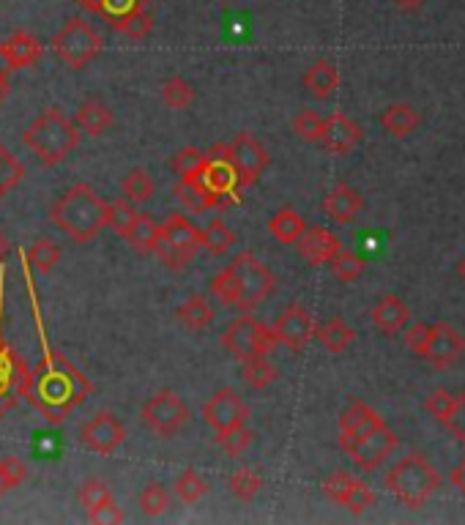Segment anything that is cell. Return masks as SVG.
Returning a JSON list of instances; mask_svg holds the SVG:
<instances>
[{
  "instance_id": "6da1fadb",
  "label": "cell",
  "mask_w": 465,
  "mask_h": 525,
  "mask_svg": "<svg viewBox=\"0 0 465 525\" xmlns=\"http://www.w3.org/2000/svg\"><path fill=\"white\" fill-rule=\"evenodd\" d=\"M93 392L91 381L63 356H47L33 372L25 375L22 394L36 411L52 424H63Z\"/></svg>"
},
{
  "instance_id": "7a4b0ae2",
  "label": "cell",
  "mask_w": 465,
  "mask_h": 525,
  "mask_svg": "<svg viewBox=\"0 0 465 525\" xmlns=\"http://www.w3.org/2000/svg\"><path fill=\"white\" fill-rule=\"evenodd\" d=\"M50 219L74 244H91L107 227V200L93 186L74 184L52 203Z\"/></svg>"
},
{
  "instance_id": "3957f363",
  "label": "cell",
  "mask_w": 465,
  "mask_h": 525,
  "mask_svg": "<svg viewBox=\"0 0 465 525\" xmlns=\"http://www.w3.org/2000/svg\"><path fill=\"white\" fill-rule=\"evenodd\" d=\"M80 129L69 121L63 110L58 107H47L36 115L31 126L22 132V145L33 151V156L42 162L44 167H58L66 162V156L72 154L80 145Z\"/></svg>"
},
{
  "instance_id": "277c9868",
  "label": "cell",
  "mask_w": 465,
  "mask_h": 525,
  "mask_svg": "<svg viewBox=\"0 0 465 525\" xmlns=\"http://www.w3.org/2000/svg\"><path fill=\"white\" fill-rule=\"evenodd\" d=\"M386 490L408 509H422L433 493L441 487V474L435 471V465L419 452L405 454L400 463H394L386 471Z\"/></svg>"
},
{
  "instance_id": "5b68a950",
  "label": "cell",
  "mask_w": 465,
  "mask_h": 525,
  "mask_svg": "<svg viewBox=\"0 0 465 525\" xmlns=\"http://www.w3.org/2000/svg\"><path fill=\"white\" fill-rule=\"evenodd\" d=\"M233 288V304L230 307L241 309V312H252V309L269 299L274 288H277V277L263 260H258L252 252H238L225 268Z\"/></svg>"
},
{
  "instance_id": "8992f818",
  "label": "cell",
  "mask_w": 465,
  "mask_h": 525,
  "mask_svg": "<svg viewBox=\"0 0 465 525\" xmlns=\"http://www.w3.org/2000/svg\"><path fill=\"white\" fill-rule=\"evenodd\" d=\"M102 47V36L83 17H69L52 39V52L72 72H83L88 63H93L102 55Z\"/></svg>"
},
{
  "instance_id": "52a82bcc",
  "label": "cell",
  "mask_w": 465,
  "mask_h": 525,
  "mask_svg": "<svg viewBox=\"0 0 465 525\" xmlns=\"http://www.w3.org/2000/svg\"><path fill=\"white\" fill-rule=\"evenodd\" d=\"M277 345L279 342L271 326L255 318L252 312H244L236 320H230L228 329L222 331V348L238 361L252 359V356H269Z\"/></svg>"
},
{
  "instance_id": "ba28073f",
  "label": "cell",
  "mask_w": 465,
  "mask_h": 525,
  "mask_svg": "<svg viewBox=\"0 0 465 525\" xmlns=\"http://www.w3.org/2000/svg\"><path fill=\"white\" fill-rule=\"evenodd\" d=\"M200 249H203L200 247V230L184 214H170L162 222L156 255L162 258V263L170 271H184Z\"/></svg>"
},
{
  "instance_id": "9c48e42d",
  "label": "cell",
  "mask_w": 465,
  "mask_h": 525,
  "mask_svg": "<svg viewBox=\"0 0 465 525\" xmlns=\"http://www.w3.org/2000/svg\"><path fill=\"white\" fill-rule=\"evenodd\" d=\"M189 419H192L189 405L173 389H159L140 408V422L151 433L162 435V438H173V435L181 433L186 424H189Z\"/></svg>"
},
{
  "instance_id": "30bf717a",
  "label": "cell",
  "mask_w": 465,
  "mask_h": 525,
  "mask_svg": "<svg viewBox=\"0 0 465 525\" xmlns=\"http://www.w3.org/2000/svg\"><path fill=\"white\" fill-rule=\"evenodd\" d=\"M228 156L230 165H233V173H236L238 186L258 184V178L266 173V167L271 162L269 151L263 148V143H260L255 134L249 132H238L230 140Z\"/></svg>"
},
{
  "instance_id": "8fae6325",
  "label": "cell",
  "mask_w": 465,
  "mask_h": 525,
  "mask_svg": "<svg viewBox=\"0 0 465 525\" xmlns=\"http://www.w3.org/2000/svg\"><path fill=\"white\" fill-rule=\"evenodd\" d=\"M419 356L424 361H430V367H435V370H449V367L463 361L465 337L452 323H433Z\"/></svg>"
},
{
  "instance_id": "7c38bea8",
  "label": "cell",
  "mask_w": 465,
  "mask_h": 525,
  "mask_svg": "<svg viewBox=\"0 0 465 525\" xmlns=\"http://www.w3.org/2000/svg\"><path fill=\"white\" fill-rule=\"evenodd\" d=\"M126 441L124 422L110 411L93 413L91 419L80 427V443L83 449L93 454H113L121 449V443Z\"/></svg>"
},
{
  "instance_id": "4fadbf2b",
  "label": "cell",
  "mask_w": 465,
  "mask_h": 525,
  "mask_svg": "<svg viewBox=\"0 0 465 525\" xmlns=\"http://www.w3.org/2000/svg\"><path fill=\"white\" fill-rule=\"evenodd\" d=\"M397 446H400V435L394 433L392 427L383 422L356 441V446L351 449V460L356 463V468H362V471L372 474V471H378V468L392 457Z\"/></svg>"
},
{
  "instance_id": "5bb4252c",
  "label": "cell",
  "mask_w": 465,
  "mask_h": 525,
  "mask_svg": "<svg viewBox=\"0 0 465 525\" xmlns=\"http://www.w3.org/2000/svg\"><path fill=\"white\" fill-rule=\"evenodd\" d=\"M203 419H206L208 427H214L219 433V430H228V427H236V424H247L249 408L236 389L222 386L203 405Z\"/></svg>"
},
{
  "instance_id": "9a60e30c",
  "label": "cell",
  "mask_w": 465,
  "mask_h": 525,
  "mask_svg": "<svg viewBox=\"0 0 465 525\" xmlns=\"http://www.w3.org/2000/svg\"><path fill=\"white\" fill-rule=\"evenodd\" d=\"M274 337L279 345H285L290 350H304L310 345V340L315 337V320H312L310 309L301 307V304H290L277 320H274Z\"/></svg>"
},
{
  "instance_id": "2e32d148",
  "label": "cell",
  "mask_w": 465,
  "mask_h": 525,
  "mask_svg": "<svg viewBox=\"0 0 465 525\" xmlns=\"http://www.w3.org/2000/svg\"><path fill=\"white\" fill-rule=\"evenodd\" d=\"M378 424H383L381 413L375 411L372 405L362 400H353L345 411L340 413V449L345 454H351L356 441L375 430Z\"/></svg>"
},
{
  "instance_id": "e0dca14e",
  "label": "cell",
  "mask_w": 465,
  "mask_h": 525,
  "mask_svg": "<svg viewBox=\"0 0 465 525\" xmlns=\"http://www.w3.org/2000/svg\"><path fill=\"white\" fill-rule=\"evenodd\" d=\"M362 140V126L345 113H331L323 118V132L318 143L329 151L331 156L351 154L353 148Z\"/></svg>"
},
{
  "instance_id": "ac0fdd59",
  "label": "cell",
  "mask_w": 465,
  "mask_h": 525,
  "mask_svg": "<svg viewBox=\"0 0 465 525\" xmlns=\"http://www.w3.org/2000/svg\"><path fill=\"white\" fill-rule=\"evenodd\" d=\"M296 249H299V255L310 266H326L340 252L342 244L340 238L334 236L331 230H326V227H307L299 236V241H296Z\"/></svg>"
},
{
  "instance_id": "d6986e66",
  "label": "cell",
  "mask_w": 465,
  "mask_h": 525,
  "mask_svg": "<svg viewBox=\"0 0 465 525\" xmlns=\"http://www.w3.org/2000/svg\"><path fill=\"white\" fill-rule=\"evenodd\" d=\"M42 42L33 33L17 31L9 36L6 42L0 44V58L6 63V72H17V69H28L42 58Z\"/></svg>"
},
{
  "instance_id": "ffe728a7",
  "label": "cell",
  "mask_w": 465,
  "mask_h": 525,
  "mask_svg": "<svg viewBox=\"0 0 465 525\" xmlns=\"http://www.w3.org/2000/svg\"><path fill=\"white\" fill-rule=\"evenodd\" d=\"M323 211L329 214L337 225H348L364 211V197L348 184H337L329 195L323 197Z\"/></svg>"
},
{
  "instance_id": "44dd1931",
  "label": "cell",
  "mask_w": 465,
  "mask_h": 525,
  "mask_svg": "<svg viewBox=\"0 0 465 525\" xmlns=\"http://www.w3.org/2000/svg\"><path fill=\"white\" fill-rule=\"evenodd\" d=\"M301 83H304V91L310 93L312 99H318V102H326L331 99L337 88H340V72H337V66L326 58L321 61H315L307 66V72L301 77Z\"/></svg>"
},
{
  "instance_id": "7402d4cb",
  "label": "cell",
  "mask_w": 465,
  "mask_h": 525,
  "mask_svg": "<svg viewBox=\"0 0 465 525\" xmlns=\"http://www.w3.org/2000/svg\"><path fill=\"white\" fill-rule=\"evenodd\" d=\"M411 320V309L400 296H383L375 307H372V326L381 334H397L403 331Z\"/></svg>"
},
{
  "instance_id": "603a6c76",
  "label": "cell",
  "mask_w": 465,
  "mask_h": 525,
  "mask_svg": "<svg viewBox=\"0 0 465 525\" xmlns=\"http://www.w3.org/2000/svg\"><path fill=\"white\" fill-rule=\"evenodd\" d=\"M74 126L80 129V134H88V137H102L110 126H113V110L107 107L99 99H88L83 102L77 110H74Z\"/></svg>"
},
{
  "instance_id": "cb8c5ba5",
  "label": "cell",
  "mask_w": 465,
  "mask_h": 525,
  "mask_svg": "<svg viewBox=\"0 0 465 525\" xmlns=\"http://www.w3.org/2000/svg\"><path fill=\"white\" fill-rule=\"evenodd\" d=\"M378 121H381L383 129L392 134V137H408V134H414L416 129H419L422 115H419V110L411 107V104L397 102V104H389Z\"/></svg>"
},
{
  "instance_id": "d4e9b609",
  "label": "cell",
  "mask_w": 465,
  "mask_h": 525,
  "mask_svg": "<svg viewBox=\"0 0 465 525\" xmlns=\"http://www.w3.org/2000/svg\"><path fill=\"white\" fill-rule=\"evenodd\" d=\"M159 233H162V222H156L148 214H137L135 222L124 233V241L140 255H151V252H156V244H159Z\"/></svg>"
},
{
  "instance_id": "484cf974",
  "label": "cell",
  "mask_w": 465,
  "mask_h": 525,
  "mask_svg": "<svg viewBox=\"0 0 465 525\" xmlns=\"http://www.w3.org/2000/svg\"><path fill=\"white\" fill-rule=\"evenodd\" d=\"M176 320L189 331H206L214 323V307L208 304L206 296H189L176 307Z\"/></svg>"
},
{
  "instance_id": "4316f807",
  "label": "cell",
  "mask_w": 465,
  "mask_h": 525,
  "mask_svg": "<svg viewBox=\"0 0 465 525\" xmlns=\"http://www.w3.org/2000/svg\"><path fill=\"white\" fill-rule=\"evenodd\" d=\"M315 340L321 342L329 353H342V350H348L353 345L356 331L342 318H331L321 323V326H315Z\"/></svg>"
},
{
  "instance_id": "83f0119b",
  "label": "cell",
  "mask_w": 465,
  "mask_h": 525,
  "mask_svg": "<svg viewBox=\"0 0 465 525\" xmlns=\"http://www.w3.org/2000/svg\"><path fill=\"white\" fill-rule=\"evenodd\" d=\"M304 230H307V222L293 208H279L277 214L269 219V233L282 244H296Z\"/></svg>"
},
{
  "instance_id": "f1b7e54d",
  "label": "cell",
  "mask_w": 465,
  "mask_h": 525,
  "mask_svg": "<svg viewBox=\"0 0 465 525\" xmlns=\"http://www.w3.org/2000/svg\"><path fill=\"white\" fill-rule=\"evenodd\" d=\"M241 375L244 381L255 389V392H263L269 389L271 383L279 378V370L269 361V356H252V359L241 361Z\"/></svg>"
},
{
  "instance_id": "f546056e",
  "label": "cell",
  "mask_w": 465,
  "mask_h": 525,
  "mask_svg": "<svg viewBox=\"0 0 465 525\" xmlns=\"http://www.w3.org/2000/svg\"><path fill=\"white\" fill-rule=\"evenodd\" d=\"M236 244V233L230 230L222 219H211L203 230H200V247L206 249L208 255H225L230 247Z\"/></svg>"
},
{
  "instance_id": "4dcf8cb0",
  "label": "cell",
  "mask_w": 465,
  "mask_h": 525,
  "mask_svg": "<svg viewBox=\"0 0 465 525\" xmlns=\"http://www.w3.org/2000/svg\"><path fill=\"white\" fill-rule=\"evenodd\" d=\"M121 195H124L129 203H135V206L148 203V200L154 197V181H151L148 170H143V167L129 170V173L121 178Z\"/></svg>"
},
{
  "instance_id": "1f68e13d",
  "label": "cell",
  "mask_w": 465,
  "mask_h": 525,
  "mask_svg": "<svg viewBox=\"0 0 465 525\" xmlns=\"http://www.w3.org/2000/svg\"><path fill=\"white\" fill-rule=\"evenodd\" d=\"M203 167H206V154L200 148H192V145L178 148L170 159V170L178 175V181H192L203 173Z\"/></svg>"
},
{
  "instance_id": "d6a6232c",
  "label": "cell",
  "mask_w": 465,
  "mask_h": 525,
  "mask_svg": "<svg viewBox=\"0 0 465 525\" xmlns=\"http://www.w3.org/2000/svg\"><path fill=\"white\" fill-rule=\"evenodd\" d=\"M148 3H151V0H99V6H96L93 14H102L104 20L110 22L113 28H118L124 20H129V17H135V14L148 9Z\"/></svg>"
},
{
  "instance_id": "836d02e7",
  "label": "cell",
  "mask_w": 465,
  "mask_h": 525,
  "mask_svg": "<svg viewBox=\"0 0 465 525\" xmlns=\"http://www.w3.org/2000/svg\"><path fill=\"white\" fill-rule=\"evenodd\" d=\"M217 443L228 457H244L252 449V443H255V433L249 430L247 424H236V427H228V430H219Z\"/></svg>"
},
{
  "instance_id": "e575fe53",
  "label": "cell",
  "mask_w": 465,
  "mask_h": 525,
  "mask_svg": "<svg viewBox=\"0 0 465 525\" xmlns=\"http://www.w3.org/2000/svg\"><path fill=\"white\" fill-rule=\"evenodd\" d=\"M206 493H208L206 476L197 474L195 468L181 471V474L176 476V482H173V495H176L178 501H184V504H197Z\"/></svg>"
},
{
  "instance_id": "d590c367",
  "label": "cell",
  "mask_w": 465,
  "mask_h": 525,
  "mask_svg": "<svg viewBox=\"0 0 465 525\" xmlns=\"http://www.w3.org/2000/svg\"><path fill=\"white\" fill-rule=\"evenodd\" d=\"M137 506H140V512L145 517L167 515V509H170V490L159 482L145 484L143 490H140V498H137Z\"/></svg>"
},
{
  "instance_id": "8d00e7d4",
  "label": "cell",
  "mask_w": 465,
  "mask_h": 525,
  "mask_svg": "<svg viewBox=\"0 0 465 525\" xmlns=\"http://www.w3.org/2000/svg\"><path fill=\"white\" fill-rule=\"evenodd\" d=\"M228 487L238 501H252V498L260 493V487H263V476H260L255 468L244 465V468H236V471L230 474Z\"/></svg>"
},
{
  "instance_id": "74e56055",
  "label": "cell",
  "mask_w": 465,
  "mask_h": 525,
  "mask_svg": "<svg viewBox=\"0 0 465 525\" xmlns=\"http://www.w3.org/2000/svg\"><path fill=\"white\" fill-rule=\"evenodd\" d=\"M58 260H61V247L55 241H50V238H39L28 249V263H31L36 274H50L52 268L58 266Z\"/></svg>"
},
{
  "instance_id": "f35d334b",
  "label": "cell",
  "mask_w": 465,
  "mask_h": 525,
  "mask_svg": "<svg viewBox=\"0 0 465 525\" xmlns=\"http://www.w3.org/2000/svg\"><path fill=\"white\" fill-rule=\"evenodd\" d=\"M110 498H113V493H110L107 482L99 479V476L85 479V482L80 484V490H77V501H80V506L85 509V515H91L93 509H99V506H102L104 501H110Z\"/></svg>"
},
{
  "instance_id": "ab89813d",
  "label": "cell",
  "mask_w": 465,
  "mask_h": 525,
  "mask_svg": "<svg viewBox=\"0 0 465 525\" xmlns=\"http://www.w3.org/2000/svg\"><path fill=\"white\" fill-rule=\"evenodd\" d=\"M162 102L170 107V110H186L189 104L195 102V88L186 83L184 77H170L165 85H162Z\"/></svg>"
},
{
  "instance_id": "60d3db41",
  "label": "cell",
  "mask_w": 465,
  "mask_h": 525,
  "mask_svg": "<svg viewBox=\"0 0 465 525\" xmlns=\"http://www.w3.org/2000/svg\"><path fill=\"white\" fill-rule=\"evenodd\" d=\"M331 271H334V277L340 279V282H356V279L364 274V258L362 255H356V252H348V249H340L334 258L329 260Z\"/></svg>"
},
{
  "instance_id": "b9f144b4",
  "label": "cell",
  "mask_w": 465,
  "mask_h": 525,
  "mask_svg": "<svg viewBox=\"0 0 465 525\" xmlns=\"http://www.w3.org/2000/svg\"><path fill=\"white\" fill-rule=\"evenodd\" d=\"M22 175H25V167L20 165V159L11 154L6 145H0V200L20 184Z\"/></svg>"
},
{
  "instance_id": "7bdbcfd3",
  "label": "cell",
  "mask_w": 465,
  "mask_h": 525,
  "mask_svg": "<svg viewBox=\"0 0 465 525\" xmlns=\"http://www.w3.org/2000/svg\"><path fill=\"white\" fill-rule=\"evenodd\" d=\"M290 126H293V134H296L299 140H304V143H318L323 132V115L307 107V110L293 115Z\"/></svg>"
},
{
  "instance_id": "ee69618b",
  "label": "cell",
  "mask_w": 465,
  "mask_h": 525,
  "mask_svg": "<svg viewBox=\"0 0 465 525\" xmlns=\"http://www.w3.org/2000/svg\"><path fill=\"white\" fill-rule=\"evenodd\" d=\"M173 195L181 200V206H186L195 214H203V211H211V203H208L206 192L200 189L197 181H176L173 184Z\"/></svg>"
},
{
  "instance_id": "f6af8a7d",
  "label": "cell",
  "mask_w": 465,
  "mask_h": 525,
  "mask_svg": "<svg viewBox=\"0 0 465 525\" xmlns=\"http://www.w3.org/2000/svg\"><path fill=\"white\" fill-rule=\"evenodd\" d=\"M137 211L129 200H113L107 203V227H113L118 236L124 238V233L129 230V225L135 222Z\"/></svg>"
},
{
  "instance_id": "bcb514c9",
  "label": "cell",
  "mask_w": 465,
  "mask_h": 525,
  "mask_svg": "<svg viewBox=\"0 0 465 525\" xmlns=\"http://www.w3.org/2000/svg\"><path fill=\"white\" fill-rule=\"evenodd\" d=\"M115 31L121 33V36H126V39H135V42H140V39H145L148 33L154 31V14H151V9L140 11V14H135V17H129V20H124Z\"/></svg>"
},
{
  "instance_id": "7dc6e473",
  "label": "cell",
  "mask_w": 465,
  "mask_h": 525,
  "mask_svg": "<svg viewBox=\"0 0 465 525\" xmlns=\"http://www.w3.org/2000/svg\"><path fill=\"white\" fill-rule=\"evenodd\" d=\"M353 482H356V476H351L348 471H334V474L323 482V493H326L329 501L342 506L345 504V498H348V493H351Z\"/></svg>"
},
{
  "instance_id": "c3c4849f",
  "label": "cell",
  "mask_w": 465,
  "mask_h": 525,
  "mask_svg": "<svg viewBox=\"0 0 465 525\" xmlns=\"http://www.w3.org/2000/svg\"><path fill=\"white\" fill-rule=\"evenodd\" d=\"M342 506H345L351 515H364L370 506H375V493H372L362 479H356L351 487V493H348V498H345V504Z\"/></svg>"
},
{
  "instance_id": "681fc988",
  "label": "cell",
  "mask_w": 465,
  "mask_h": 525,
  "mask_svg": "<svg viewBox=\"0 0 465 525\" xmlns=\"http://www.w3.org/2000/svg\"><path fill=\"white\" fill-rule=\"evenodd\" d=\"M452 405H455V394L449 392V389H433L430 397L424 400L427 413H430L433 419H438L441 424H444V419L449 416V411H452Z\"/></svg>"
},
{
  "instance_id": "f907efd6",
  "label": "cell",
  "mask_w": 465,
  "mask_h": 525,
  "mask_svg": "<svg viewBox=\"0 0 465 525\" xmlns=\"http://www.w3.org/2000/svg\"><path fill=\"white\" fill-rule=\"evenodd\" d=\"M444 424L449 427V433L465 446V392L455 394V405H452V411L444 419Z\"/></svg>"
},
{
  "instance_id": "816d5d0a",
  "label": "cell",
  "mask_w": 465,
  "mask_h": 525,
  "mask_svg": "<svg viewBox=\"0 0 465 525\" xmlns=\"http://www.w3.org/2000/svg\"><path fill=\"white\" fill-rule=\"evenodd\" d=\"M88 520L91 523H99V525H118V523H124L126 517L124 512H121V506L115 504V498H110V501H104L99 509H93L91 515H88Z\"/></svg>"
},
{
  "instance_id": "f5cc1de1",
  "label": "cell",
  "mask_w": 465,
  "mask_h": 525,
  "mask_svg": "<svg viewBox=\"0 0 465 525\" xmlns=\"http://www.w3.org/2000/svg\"><path fill=\"white\" fill-rule=\"evenodd\" d=\"M3 460V474L9 479L11 490H17L25 479H28V465L22 463L20 457H0Z\"/></svg>"
},
{
  "instance_id": "db71d44e",
  "label": "cell",
  "mask_w": 465,
  "mask_h": 525,
  "mask_svg": "<svg viewBox=\"0 0 465 525\" xmlns=\"http://www.w3.org/2000/svg\"><path fill=\"white\" fill-rule=\"evenodd\" d=\"M427 331H430L427 323H414V326H408V331H405V345L414 350L416 356L422 353L424 342H427Z\"/></svg>"
},
{
  "instance_id": "11a10c76",
  "label": "cell",
  "mask_w": 465,
  "mask_h": 525,
  "mask_svg": "<svg viewBox=\"0 0 465 525\" xmlns=\"http://www.w3.org/2000/svg\"><path fill=\"white\" fill-rule=\"evenodd\" d=\"M449 482L455 484L457 490L465 495V460H460V463L452 468V474H449Z\"/></svg>"
},
{
  "instance_id": "9f6ffc18",
  "label": "cell",
  "mask_w": 465,
  "mask_h": 525,
  "mask_svg": "<svg viewBox=\"0 0 465 525\" xmlns=\"http://www.w3.org/2000/svg\"><path fill=\"white\" fill-rule=\"evenodd\" d=\"M394 9H400L403 14H416V11H422V6L427 0H392Z\"/></svg>"
},
{
  "instance_id": "6f0895ef",
  "label": "cell",
  "mask_w": 465,
  "mask_h": 525,
  "mask_svg": "<svg viewBox=\"0 0 465 525\" xmlns=\"http://www.w3.org/2000/svg\"><path fill=\"white\" fill-rule=\"evenodd\" d=\"M9 249H11L9 236H6V233H3V230H0V263H3V260H6V255H9Z\"/></svg>"
},
{
  "instance_id": "680465c9",
  "label": "cell",
  "mask_w": 465,
  "mask_h": 525,
  "mask_svg": "<svg viewBox=\"0 0 465 525\" xmlns=\"http://www.w3.org/2000/svg\"><path fill=\"white\" fill-rule=\"evenodd\" d=\"M6 493H11V487H9V479H6V474H3V460H0V498Z\"/></svg>"
},
{
  "instance_id": "91938a15",
  "label": "cell",
  "mask_w": 465,
  "mask_h": 525,
  "mask_svg": "<svg viewBox=\"0 0 465 525\" xmlns=\"http://www.w3.org/2000/svg\"><path fill=\"white\" fill-rule=\"evenodd\" d=\"M3 66H6V63L0 61V99L6 96V88H9V85H6V69H3Z\"/></svg>"
},
{
  "instance_id": "94428289",
  "label": "cell",
  "mask_w": 465,
  "mask_h": 525,
  "mask_svg": "<svg viewBox=\"0 0 465 525\" xmlns=\"http://www.w3.org/2000/svg\"><path fill=\"white\" fill-rule=\"evenodd\" d=\"M74 3H80L88 11H96V6H99V0H74Z\"/></svg>"
},
{
  "instance_id": "6125c7cd",
  "label": "cell",
  "mask_w": 465,
  "mask_h": 525,
  "mask_svg": "<svg viewBox=\"0 0 465 525\" xmlns=\"http://www.w3.org/2000/svg\"><path fill=\"white\" fill-rule=\"evenodd\" d=\"M457 274H460V279H463V282H465V258L460 260V263H457Z\"/></svg>"
}]
</instances>
